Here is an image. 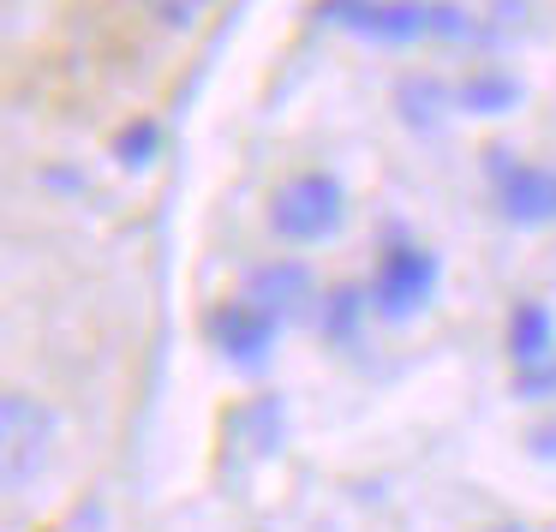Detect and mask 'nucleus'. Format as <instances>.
<instances>
[{
    "mask_svg": "<svg viewBox=\"0 0 556 532\" xmlns=\"http://www.w3.org/2000/svg\"><path fill=\"white\" fill-rule=\"evenodd\" d=\"M324 18L365 42H455L472 30V13L448 0H324Z\"/></svg>",
    "mask_w": 556,
    "mask_h": 532,
    "instance_id": "nucleus-1",
    "label": "nucleus"
},
{
    "mask_svg": "<svg viewBox=\"0 0 556 532\" xmlns=\"http://www.w3.org/2000/svg\"><path fill=\"white\" fill-rule=\"evenodd\" d=\"M54 436H61V419H54L49 401L25 395V389H7V401H0V472H7L13 496H25L49 472Z\"/></svg>",
    "mask_w": 556,
    "mask_h": 532,
    "instance_id": "nucleus-2",
    "label": "nucleus"
},
{
    "mask_svg": "<svg viewBox=\"0 0 556 532\" xmlns=\"http://www.w3.org/2000/svg\"><path fill=\"white\" fill-rule=\"evenodd\" d=\"M437 281H443V264H437L431 245H413V240L383 245L377 276H371V312L383 324H407V317H419L431 305Z\"/></svg>",
    "mask_w": 556,
    "mask_h": 532,
    "instance_id": "nucleus-3",
    "label": "nucleus"
},
{
    "mask_svg": "<svg viewBox=\"0 0 556 532\" xmlns=\"http://www.w3.org/2000/svg\"><path fill=\"white\" fill-rule=\"evenodd\" d=\"M341 216H348V192H341L336 174H293L276 192V204H269V228L288 245L329 240L341 228Z\"/></svg>",
    "mask_w": 556,
    "mask_h": 532,
    "instance_id": "nucleus-4",
    "label": "nucleus"
},
{
    "mask_svg": "<svg viewBox=\"0 0 556 532\" xmlns=\"http://www.w3.org/2000/svg\"><path fill=\"white\" fill-rule=\"evenodd\" d=\"M210 341L222 347L228 365H240V371H264L269 353H276V341H281V317L240 293V300H222L216 312H210Z\"/></svg>",
    "mask_w": 556,
    "mask_h": 532,
    "instance_id": "nucleus-5",
    "label": "nucleus"
},
{
    "mask_svg": "<svg viewBox=\"0 0 556 532\" xmlns=\"http://www.w3.org/2000/svg\"><path fill=\"white\" fill-rule=\"evenodd\" d=\"M491 180H496V204L515 228H551L556 221V168L491 150Z\"/></svg>",
    "mask_w": 556,
    "mask_h": 532,
    "instance_id": "nucleus-6",
    "label": "nucleus"
},
{
    "mask_svg": "<svg viewBox=\"0 0 556 532\" xmlns=\"http://www.w3.org/2000/svg\"><path fill=\"white\" fill-rule=\"evenodd\" d=\"M245 300H257L264 312H276L281 324H288V317L305 312V300H317L312 269H305L300 257H276V264H264L252 281H245Z\"/></svg>",
    "mask_w": 556,
    "mask_h": 532,
    "instance_id": "nucleus-7",
    "label": "nucleus"
},
{
    "mask_svg": "<svg viewBox=\"0 0 556 532\" xmlns=\"http://www.w3.org/2000/svg\"><path fill=\"white\" fill-rule=\"evenodd\" d=\"M508 353H515L520 371L556 359V324H551V312H544L539 300H520L515 312H508Z\"/></svg>",
    "mask_w": 556,
    "mask_h": 532,
    "instance_id": "nucleus-8",
    "label": "nucleus"
},
{
    "mask_svg": "<svg viewBox=\"0 0 556 532\" xmlns=\"http://www.w3.org/2000/svg\"><path fill=\"white\" fill-rule=\"evenodd\" d=\"M515 102H520V78H508V73H472L460 85V109H472V114H508Z\"/></svg>",
    "mask_w": 556,
    "mask_h": 532,
    "instance_id": "nucleus-9",
    "label": "nucleus"
},
{
    "mask_svg": "<svg viewBox=\"0 0 556 532\" xmlns=\"http://www.w3.org/2000/svg\"><path fill=\"white\" fill-rule=\"evenodd\" d=\"M359 312H371V293L359 288H336L324 305V335L329 341H353V329H359Z\"/></svg>",
    "mask_w": 556,
    "mask_h": 532,
    "instance_id": "nucleus-10",
    "label": "nucleus"
},
{
    "mask_svg": "<svg viewBox=\"0 0 556 532\" xmlns=\"http://www.w3.org/2000/svg\"><path fill=\"white\" fill-rule=\"evenodd\" d=\"M156 150H162V126L156 121H132V126H121V138H114L121 168H144V162H156Z\"/></svg>",
    "mask_w": 556,
    "mask_h": 532,
    "instance_id": "nucleus-11",
    "label": "nucleus"
},
{
    "mask_svg": "<svg viewBox=\"0 0 556 532\" xmlns=\"http://www.w3.org/2000/svg\"><path fill=\"white\" fill-rule=\"evenodd\" d=\"M138 7H144L162 30H192L198 18L210 13V0H138Z\"/></svg>",
    "mask_w": 556,
    "mask_h": 532,
    "instance_id": "nucleus-12",
    "label": "nucleus"
},
{
    "mask_svg": "<svg viewBox=\"0 0 556 532\" xmlns=\"http://www.w3.org/2000/svg\"><path fill=\"white\" fill-rule=\"evenodd\" d=\"M515 389H520L527 401L556 395V359H551V365H532V371H515Z\"/></svg>",
    "mask_w": 556,
    "mask_h": 532,
    "instance_id": "nucleus-13",
    "label": "nucleus"
},
{
    "mask_svg": "<svg viewBox=\"0 0 556 532\" xmlns=\"http://www.w3.org/2000/svg\"><path fill=\"white\" fill-rule=\"evenodd\" d=\"M503 532H515V527H503Z\"/></svg>",
    "mask_w": 556,
    "mask_h": 532,
    "instance_id": "nucleus-14",
    "label": "nucleus"
}]
</instances>
